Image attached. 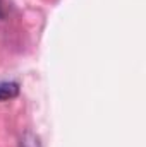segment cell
I'll list each match as a JSON object with an SVG mask.
<instances>
[{
  "mask_svg": "<svg viewBox=\"0 0 146 147\" xmlns=\"http://www.w3.org/2000/svg\"><path fill=\"white\" fill-rule=\"evenodd\" d=\"M19 147H41V142L33 132H26L19 140Z\"/></svg>",
  "mask_w": 146,
  "mask_h": 147,
  "instance_id": "2",
  "label": "cell"
},
{
  "mask_svg": "<svg viewBox=\"0 0 146 147\" xmlns=\"http://www.w3.org/2000/svg\"><path fill=\"white\" fill-rule=\"evenodd\" d=\"M0 17H3V10H2V0H0Z\"/></svg>",
  "mask_w": 146,
  "mask_h": 147,
  "instance_id": "3",
  "label": "cell"
},
{
  "mask_svg": "<svg viewBox=\"0 0 146 147\" xmlns=\"http://www.w3.org/2000/svg\"><path fill=\"white\" fill-rule=\"evenodd\" d=\"M19 94V84L12 80H2L0 82V103L14 99Z\"/></svg>",
  "mask_w": 146,
  "mask_h": 147,
  "instance_id": "1",
  "label": "cell"
}]
</instances>
